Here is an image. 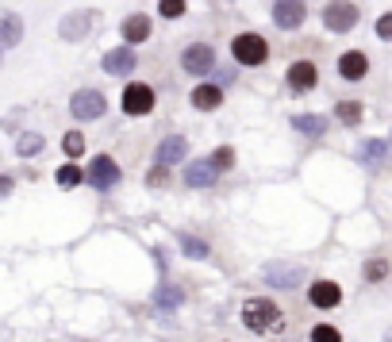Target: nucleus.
<instances>
[{"mask_svg": "<svg viewBox=\"0 0 392 342\" xmlns=\"http://www.w3.org/2000/svg\"><path fill=\"white\" fill-rule=\"evenodd\" d=\"M243 323L254 331V335H265V331H273V327H281V308H277L273 300H265V296H254V300H246L243 304Z\"/></svg>", "mask_w": 392, "mask_h": 342, "instance_id": "1", "label": "nucleus"}, {"mask_svg": "<svg viewBox=\"0 0 392 342\" xmlns=\"http://www.w3.org/2000/svg\"><path fill=\"white\" fill-rule=\"evenodd\" d=\"M231 50H235V58L243 62V65H262L265 54H270V46H265L262 35L246 31V35H238V39L231 43Z\"/></svg>", "mask_w": 392, "mask_h": 342, "instance_id": "2", "label": "nucleus"}, {"mask_svg": "<svg viewBox=\"0 0 392 342\" xmlns=\"http://www.w3.org/2000/svg\"><path fill=\"white\" fill-rule=\"evenodd\" d=\"M85 181H89L92 188H112L120 181V166L108 154H97L89 161V169H85Z\"/></svg>", "mask_w": 392, "mask_h": 342, "instance_id": "3", "label": "nucleus"}, {"mask_svg": "<svg viewBox=\"0 0 392 342\" xmlns=\"http://www.w3.org/2000/svg\"><path fill=\"white\" fill-rule=\"evenodd\" d=\"M323 23H327V31H350V27L358 23V8H354L350 0H331V4L323 8Z\"/></svg>", "mask_w": 392, "mask_h": 342, "instance_id": "4", "label": "nucleus"}, {"mask_svg": "<svg viewBox=\"0 0 392 342\" xmlns=\"http://www.w3.org/2000/svg\"><path fill=\"white\" fill-rule=\"evenodd\" d=\"M181 65H185V73L204 78V73L216 65V50L208 43H193V46H185V54H181Z\"/></svg>", "mask_w": 392, "mask_h": 342, "instance_id": "5", "label": "nucleus"}, {"mask_svg": "<svg viewBox=\"0 0 392 342\" xmlns=\"http://www.w3.org/2000/svg\"><path fill=\"white\" fill-rule=\"evenodd\" d=\"M92 23H97V16H92V12H65L62 23H58V35L65 43H81L85 35L92 31Z\"/></svg>", "mask_w": 392, "mask_h": 342, "instance_id": "6", "label": "nucleus"}, {"mask_svg": "<svg viewBox=\"0 0 392 342\" xmlns=\"http://www.w3.org/2000/svg\"><path fill=\"white\" fill-rule=\"evenodd\" d=\"M70 112L78 119H100L104 116V97L97 89H78V92H73V100H70Z\"/></svg>", "mask_w": 392, "mask_h": 342, "instance_id": "7", "label": "nucleus"}, {"mask_svg": "<svg viewBox=\"0 0 392 342\" xmlns=\"http://www.w3.org/2000/svg\"><path fill=\"white\" fill-rule=\"evenodd\" d=\"M123 112H127V116H147V112H154V89H150V85H127V89H123Z\"/></svg>", "mask_w": 392, "mask_h": 342, "instance_id": "8", "label": "nucleus"}, {"mask_svg": "<svg viewBox=\"0 0 392 342\" xmlns=\"http://www.w3.org/2000/svg\"><path fill=\"white\" fill-rule=\"evenodd\" d=\"M304 16H308L304 0H277L273 4V23L281 27V31H296V27L304 23Z\"/></svg>", "mask_w": 392, "mask_h": 342, "instance_id": "9", "label": "nucleus"}, {"mask_svg": "<svg viewBox=\"0 0 392 342\" xmlns=\"http://www.w3.org/2000/svg\"><path fill=\"white\" fill-rule=\"evenodd\" d=\"M100 65H104V73H112V78H123V73L135 70V50H131V46H116V50L104 54Z\"/></svg>", "mask_w": 392, "mask_h": 342, "instance_id": "10", "label": "nucleus"}, {"mask_svg": "<svg viewBox=\"0 0 392 342\" xmlns=\"http://www.w3.org/2000/svg\"><path fill=\"white\" fill-rule=\"evenodd\" d=\"M185 154H189V139L185 135H169L158 146V166L169 169V166H177V161H185Z\"/></svg>", "mask_w": 392, "mask_h": 342, "instance_id": "11", "label": "nucleus"}, {"mask_svg": "<svg viewBox=\"0 0 392 342\" xmlns=\"http://www.w3.org/2000/svg\"><path fill=\"white\" fill-rule=\"evenodd\" d=\"M181 177H185V185H193V188H208V185H216L219 173L208 166V158H200V161H189Z\"/></svg>", "mask_w": 392, "mask_h": 342, "instance_id": "12", "label": "nucleus"}, {"mask_svg": "<svg viewBox=\"0 0 392 342\" xmlns=\"http://www.w3.org/2000/svg\"><path fill=\"white\" fill-rule=\"evenodd\" d=\"M23 43V20L16 12H0V50Z\"/></svg>", "mask_w": 392, "mask_h": 342, "instance_id": "13", "label": "nucleus"}, {"mask_svg": "<svg viewBox=\"0 0 392 342\" xmlns=\"http://www.w3.org/2000/svg\"><path fill=\"white\" fill-rule=\"evenodd\" d=\"M339 73H342V78H346V81H361V78H366V73H369V62H366V54H361V50H346V54H342V58H339Z\"/></svg>", "mask_w": 392, "mask_h": 342, "instance_id": "14", "label": "nucleus"}, {"mask_svg": "<svg viewBox=\"0 0 392 342\" xmlns=\"http://www.w3.org/2000/svg\"><path fill=\"white\" fill-rule=\"evenodd\" d=\"M308 296H312L315 308H334V304L342 300V289L334 281H315L312 289H308Z\"/></svg>", "mask_w": 392, "mask_h": 342, "instance_id": "15", "label": "nucleus"}, {"mask_svg": "<svg viewBox=\"0 0 392 342\" xmlns=\"http://www.w3.org/2000/svg\"><path fill=\"white\" fill-rule=\"evenodd\" d=\"M289 85L296 92H308L312 85H315V65L312 62H292L289 65Z\"/></svg>", "mask_w": 392, "mask_h": 342, "instance_id": "16", "label": "nucleus"}, {"mask_svg": "<svg viewBox=\"0 0 392 342\" xmlns=\"http://www.w3.org/2000/svg\"><path fill=\"white\" fill-rule=\"evenodd\" d=\"M123 39L127 43H147L150 39V20L147 16H127V20H123Z\"/></svg>", "mask_w": 392, "mask_h": 342, "instance_id": "17", "label": "nucleus"}, {"mask_svg": "<svg viewBox=\"0 0 392 342\" xmlns=\"http://www.w3.org/2000/svg\"><path fill=\"white\" fill-rule=\"evenodd\" d=\"M193 104L200 112H216L219 104H223V92H219L216 85H200V89H193Z\"/></svg>", "mask_w": 392, "mask_h": 342, "instance_id": "18", "label": "nucleus"}, {"mask_svg": "<svg viewBox=\"0 0 392 342\" xmlns=\"http://www.w3.org/2000/svg\"><path fill=\"white\" fill-rule=\"evenodd\" d=\"M292 127L300 131V135H308V139H319L323 131H327V119L323 116H292Z\"/></svg>", "mask_w": 392, "mask_h": 342, "instance_id": "19", "label": "nucleus"}, {"mask_svg": "<svg viewBox=\"0 0 392 342\" xmlns=\"http://www.w3.org/2000/svg\"><path fill=\"white\" fill-rule=\"evenodd\" d=\"M385 142H381V139H369V142H361V146H358V158L361 161H366V166H381V161H385Z\"/></svg>", "mask_w": 392, "mask_h": 342, "instance_id": "20", "label": "nucleus"}, {"mask_svg": "<svg viewBox=\"0 0 392 342\" xmlns=\"http://www.w3.org/2000/svg\"><path fill=\"white\" fill-rule=\"evenodd\" d=\"M265 277H270L273 284H281V289H292V284L300 281V269H292V265H270Z\"/></svg>", "mask_w": 392, "mask_h": 342, "instance_id": "21", "label": "nucleus"}, {"mask_svg": "<svg viewBox=\"0 0 392 342\" xmlns=\"http://www.w3.org/2000/svg\"><path fill=\"white\" fill-rule=\"evenodd\" d=\"M177 242H181V250H185L189 258H208V242H200L196 235L181 231V235H177Z\"/></svg>", "mask_w": 392, "mask_h": 342, "instance_id": "22", "label": "nucleus"}, {"mask_svg": "<svg viewBox=\"0 0 392 342\" xmlns=\"http://www.w3.org/2000/svg\"><path fill=\"white\" fill-rule=\"evenodd\" d=\"M43 146H46L43 135H20V139H16V154H20V158H35Z\"/></svg>", "mask_w": 392, "mask_h": 342, "instance_id": "23", "label": "nucleus"}, {"mask_svg": "<svg viewBox=\"0 0 392 342\" xmlns=\"http://www.w3.org/2000/svg\"><path fill=\"white\" fill-rule=\"evenodd\" d=\"M181 300H185V296H181V289H174V284H161V289L154 292V304H158V308H177Z\"/></svg>", "mask_w": 392, "mask_h": 342, "instance_id": "24", "label": "nucleus"}, {"mask_svg": "<svg viewBox=\"0 0 392 342\" xmlns=\"http://www.w3.org/2000/svg\"><path fill=\"white\" fill-rule=\"evenodd\" d=\"M339 119L350 123V127H354V123H361V100H342L339 104Z\"/></svg>", "mask_w": 392, "mask_h": 342, "instance_id": "25", "label": "nucleus"}, {"mask_svg": "<svg viewBox=\"0 0 392 342\" xmlns=\"http://www.w3.org/2000/svg\"><path fill=\"white\" fill-rule=\"evenodd\" d=\"M231 161H235V150L231 146H219L212 158H208V166L216 169V173H223V169H231Z\"/></svg>", "mask_w": 392, "mask_h": 342, "instance_id": "26", "label": "nucleus"}, {"mask_svg": "<svg viewBox=\"0 0 392 342\" xmlns=\"http://www.w3.org/2000/svg\"><path fill=\"white\" fill-rule=\"evenodd\" d=\"M62 150L70 158H78V154H85V135H78V131H70V135L62 139Z\"/></svg>", "mask_w": 392, "mask_h": 342, "instance_id": "27", "label": "nucleus"}, {"mask_svg": "<svg viewBox=\"0 0 392 342\" xmlns=\"http://www.w3.org/2000/svg\"><path fill=\"white\" fill-rule=\"evenodd\" d=\"M78 181H85V169H78V166H62V169H58V185L73 188Z\"/></svg>", "mask_w": 392, "mask_h": 342, "instance_id": "28", "label": "nucleus"}, {"mask_svg": "<svg viewBox=\"0 0 392 342\" xmlns=\"http://www.w3.org/2000/svg\"><path fill=\"white\" fill-rule=\"evenodd\" d=\"M166 20H181L185 16V0H161V8H158Z\"/></svg>", "mask_w": 392, "mask_h": 342, "instance_id": "29", "label": "nucleus"}, {"mask_svg": "<svg viewBox=\"0 0 392 342\" xmlns=\"http://www.w3.org/2000/svg\"><path fill=\"white\" fill-rule=\"evenodd\" d=\"M312 342H342V335H339L334 327H327V323H323V327L312 331Z\"/></svg>", "mask_w": 392, "mask_h": 342, "instance_id": "30", "label": "nucleus"}, {"mask_svg": "<svg viewBox=\"0 0 392 342\" xmlns=\"http://www.w3.org/2000/svg\"><path fill=\"white\" fill-rule=\"evenodd\" d=\"M385 273H388V262H381V258H377V262H369L366 277H369V281H381V277H385Z\"/></svg>", "mask_w": 392, "mask_h": 342, "instance_id": "31", "label": "nucleus"}, {"mask_svg": "<svg viewBox=\"0 0 392 342\" xmlns=\"http://www.w3.org/2000/svg\"><path fill=\"white\" fill-rule=\"evenodd\" d=\"M377 35H381V39H388V35H392V16H381V20H377Z\"/></svg>", "mask_w": 392, "mask_h": 342, "instance_id": "32", "label": "nucleus"}, {"mask_svg": "<svg viewBox=\"0 0 392 342\" xmlns=\"http://www.w3.org/2000/svg\"><path fill=\"white\" fill-rule=\"evenodd\" d=\"M161 181H166V169H161V166H158V169H154V173H150V185H161Z\"/></svg>", "mask_w": 392, "mask_h": 342, "instance_id": "33", "label": "nucleus"}, {"mask_svg": "<svg viewBox=\"0 0 392 342\" xmlns=\"http://www.w3.org/2000/svg\"><path fill=\"white\" fill-rule=\"evenodd\" d=\"M12 193V177H0V196H8Z\"/></svg>", "mask_w": 392, "mask_h": 342, "instance_id": "34", "label": "nucleus"}]
</instances>
